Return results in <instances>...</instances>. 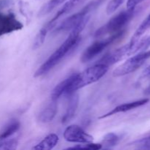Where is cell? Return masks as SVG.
Masks as SVG:
<instances>
[{"instance_id":"28","label":"cell","mask_w":150,"mask_h":150,"mask_svg":"<svg viewBox=\"0 0 150 150\" xmlns=\"http://www.w3.org/2000/svg\"><path fill=\"white\" fill-rule=\"evenodd\" d=\"M148 38H149V40L150 41V36H148Z\"/></svg>"},{"instance_id":"22","label":"cell","mask_w":150,"mask_h":150,"mask_svg":"<svg viewBox=\"0 0 150 150\" xmlns=\"http://www.w3.org/2000/svg\"><path fill=\"white\" fill-rule=\"evenodd\" d=\"M68 149H92L98 150L102 149V145L101 144H95L90 142V143H84L76 145L73 147H69Z\"/></svg>"},{"instance_id":"24","label":"cell","mask_w":150,"mask_h":150,"mask_svg":"<svg viewBox=\"0 0 150 150\" xmlns=\"http://www.w3.org/2000/svg\"><path fill=\"white\" fill-rule=\"evenodd\" d=\"M134 144L140 149H150V136L140 139Z\"/></svg>"},{"instance_id":"8","label":"cell","mask_w":150,"mask_h":150,"mask_svg":"<svg viewBox=\"0 0 150 150\" xmlns=\"http://www.w3.org/2000/svg\"><path fill=\"white\" fill-rule=\"evenodd\" d=\"M23 23L13 13H0V37L23 29Z\"/></svg>"},{"instance_id":"5","label":"cell","mask_w":150,"mask_h":150,"mask_svg":"<svg viewBox=\"0 0 150 150\" xmlns=\"http://www.w3.org/2000/svg\"><path fill=\"white\" fill-rule=\"evenodd\" d=\"M150 58V50L143 51L126 60L113 71L114 77H120L136 71Z\"/></svg>"},{"instance_id":"16","label":"cell","mask_w":150,"mask_h":150,"mask_svg":"<svg viewBox=\"0 0 150 150\" xmlns=\"http://www.w3.org/2000/svg\"><path fill=\"white\" fill-rule=\"evenodd\" d=\"M21 123L18 120H11L0 132V141L8 139L19 130Z\"/></svg>"},{"instance_id":"9","label":"cell","mask_w":150,"mask_h":150,"mask_svg":"<svg viewBox=\"0 0 150 150\" xmlns=\"http://www.w3.org/2000/svg\"><path fill=\"white\" fill-rule=\"evenodd\" d=\"M131 55V48L130 43L128 42L126 45L105 54L98 62V63L105 64L109 67L122 60L125 57Z\"/></svg>"},{"instance_id":"2","label":"cell","mask_w":150,"mask_h":150,"mask_svg":"<svg viewBox=\"0 0 150 150\" xmlns=\"http://www.w3.org/2000/svg\"><path fill=\"white\" fill-rule=\"evenodd\" d=\"M136 12V7L133 9H127L120 12L117 15L111 18L105 24L97 29L94 37L95 38H101L108 35H113L124 30L130 21L134 17Z\"/></svg>"},{"instance_id":"1","label":"cell","mask_w":150,"mask_h":150,"mask_svg":"<svg viewBox=\"0 0 150 150\" xmlns=\"http://www.w3.org/2000/svg\"><path fill=\"white\" fill-rule=\"evenodd\" d=\"M89 18L90 16L86 18L80 24L78 25L75 29L70 31V35L64 40V42L37 70L34 75L35 77H40V76L48 73L56 65H57L66 55H67L70 51H73L79 45L81 40V33L89 21Z\"/></svg>"},{"instance_id":"18","label":"cell","mask_w":150,"mask_h":150,"mask_svg":"<svg viewBox=\"0 0 150 150\" xmlns=\"http://www.w3.org/2000/svg\"><path fill=\"white\" fill-rule=\"evenodd\" d=\"M120 137L114 133H109L104 136L101 145L104 149H111L118 144L120 142Z\"/></svg>"},{"instance_id":"13","label":"cell","mask_w":150,"mask_h":150,"mask_svg":"<svg viewBox=\"0 0 150 150\" xmlns=\"http://www.w3.org/2000/svg\"><path fill=\"white\" fill-rule=\"evenodd\" d=\"M149 98H144V99L139 100L133 101V102L122 104V105H118V106L116 107V108H114V109H112L111 111L107 113V114L100 117L99 119H104L106 118V117H110V116L119 114V113H124L129 111H131V110L135 109V108H139V107L142 106V105H146V103H149Z\"/></svg>"},{"instance_id":"7","label":"cell","mask_w":150,"mask_h":150,"mask_svg":"<svg viewBox=\"0 0 150 150\" xmlns=\"http://www.w3.org/2000/svg\"><path fill=\"white\" fill-rule=\"evenodd\" d=\"M64 139L71 143L84 144L93 142V137L76 125H71L65 129Z\"/></svg>"},{"instance_id":"12","label":"cell","mask_w":150,"mask_h":150,"mask_svg":"<svg viewBox=\"0 0 150 150\" xmlns=\"http://www.w3.org/2000/svg\"><path fill=\"white\" fill-rule=\"evenodd\" d=\"M67 96L68 99H67V108H66L65 113L62 119V122L63 124H67L75 117L79 107V96L77 92H74L70 93L67 95Z\"/></svg>"},{"instance_id":"15","label":"cell","mask_w":150,"mask_h":150,"mask_svg":"<svg viewBox=\"0 0 150 150\" xmlns=\"http://www.w3.org/2000/svg\"><path fill=\"white\" fill-rule=\"evenodd\" d=\"M59 136L55 133H51L48 135L45 138H44L40 143H38L36 146H33V149H42V150H50L55 147L58 144Z\"/></svg>"},{"instance_id":"19","label":"cell","mask_w":150,"mask_h":150,"mask_svg":"<svg viewBox=\"0 0 150 150\" xmlns=\"http://www.w3.org/2000/svg\"><path fill=\"white\" fill-rule=\"evenodd\" d=\"M48 31H49V29H48L45 26H44L39 31L38 35H37L36 37H35V40H34V42H33L34 50H36L38 49V48H39L44 43V41H45L47 33H48Z\"/></svg>"},{"instance_id":"3","label":"cell","mask_w":150,"mask_h":150,"mask_svg":"<svg viewBox=\"0 0 150 150\" xmlns=\"http://www.w3.org/2000/svg\"><path fill=\"white\" fill-rule=\"evenodd\" d=\"M108 67H109L105 64L97 63L92 67L83 70L82 73H77L67 95L77 92L79 89L99 81L108 72Z\"/></svg>"},{"instance_id":"17","label":"cell","mask_w":150,"mask_h":150,"mask_svg":"<svg viewBox=\"0 0 150 150\" xmlns=\"http://www.w3.org/2000/svg\"><path fill=\"white\" fill-rule=\"evenodd\" d=\"M150 28V14L143 21L142 23L140 24V26H139L137 29H136V32L134 33V35L132 37L131 40H130V42H136L138 40L140 39L142 36H143L144 34Z\"/></svg>"},{"instance_id":"14","label":"cell","mask_w":150,"mask_h":150,"mask_svg":"<svg viewBox=\"0 0 150 150\" xmlns=\"http://www.w3.org/2000/svg\"><path fill=\"white\" fill-rule=\"evenodd\" d=\"M76 75H77V73H74V74L71 75V76H70L69 77H67V79L63 80L62 81L60 82L59 84H57V86L54 87V89H53L52 92H51V99L54 100L58 101V100L59 99V98L62 95H67L69 92V89H70V86H71L73 81L76 79Z\"/></svg>"},{"instance_id":"20","label":"cell","mask_w":150,"mask_h":150,"mask_svg":"<svg viewBox=\"0 0 150 150\" xmlns=\"http://www.w3.org/2000/svg\"><path fill=\"white\" fill-rule=\"evenodd\" d=\"M67 0H50L47 4H45L43 6L42 9L40 10L39 13V16H45V15L49 13L51 10H54L55 7H57V6H59V4H62V3L65 2Z\"/></svg>"},{"instance_id":"25","label":"cell","mask_w":150,"mask_h":150,"mask_svg":"<svg viewBox=\"0 0 150 150\" xmlns=\"http://www.w3.org/2000/svg\"><path fill=\"white\" fill-rule=\"evenodd\" d=\"M144 0H127V9L136 8L138 4L142 3Z\"/></svg>"},{"instance_id":"21","label":"cell","mask_w":150,"mask_h":150,"mask_svg":"<svg viewBox=\"0 0 150 150\" xmlns=\"http://www.w3.org/2000/svg\"><path fill=\"white\" fill-rule=\"evenodd\" d=\"M18 145V141L16 139H4L0 141V149L11 150L16 149Z\"/></svg>"},{"instance_id":"11","label":"cell","mask_w":150,"mask_h":150,"mask_svg":"<svg viewBox=\"0 0 150 150\" xmlns=\"http://www.w3.org/2000/svg\"><path fill=\"white\" fill-rule=\"evenodd\" d=\"M57 112V101L54 100L51 98L41 108L38 115V119L40 122L48 123L54 120Z\"/></svg>"},{"instance_id":"27","label":"cell","mask_w":150,"mask_h":150,"mask_svg":"<svg viewBox=\"0 0 150 150\" xmlns=\"http://www.w3.org/2000/svg\"><path fill=\"white\" fill-rule=\"evenodd\" d=\"M144 95H150V84L147 86V88H146V89L144 90Z\"/></svg>"},{"instance_id":"23","label":"cell","mask_w":150,"mask_h":150,"mask_svg":"<svg viewBox=\"0 0 150 150\" xmlns=\"http://www.w3.org/2000/svg\"><path fill=\"white\" fill-rule=\"evenodd\" d=\"M125 0H111L106 7V13L108 15L114 13L122 4L124 3Z\"/></svg>"},{"instance_id":"10","label":"cell","mask_w":150,"mask_h":150,"mask_svg":"<svg viewBox=\"0 0 150 150\" xmlns=\"http://www.w3.org/2000/svg\"><path fill=\"white\" fill-rule=\"evenodd\" d=\"M87 0H67L65 2V4L61 7V9L59 10V11L56 13L54 18L51 21H49L45 26H47V28L50 30L51 28H53L55 26L56 23H57V21L60 18L68 14V13H71L75 9L79 7V6L81 5L82 4H83Z\"/></svg>"},{"instance_id":"4","label":"cell","mask_w":150,"mask_h":150,"mask_svg":"<svg viewBox=\"0 0 150 150\" xmlns=\"http://www.w3.org/2000/svg\"><path fill=\"white\" fill-rule=\"evenodd\" d=\"M126 30L124 29L121 32L111 35L109 37L105 38V39L99 40L91 44L82 54L81 57V62L82 63H86L91 61L92 59H94L95 57L99 55L100 53H102L107 47L122 38Z\"/></svg>"},{"instance_id":"26","label":"cell","mask_w":150,"mask_h":150,"mask_svg":"<svg viewBox=\"0 0 150 150\" xmlns=\"http://www.w3.org/2000/svg\"><path fill=\"white\" fill-rule=\"evenodd\" d=\"M143 76L144 77H148V76H150V65L145 69V70L143 73Z\"/></svg>"},{"instance_id":"6","label":"cell","mask_w":150,"mask_h":150,"mask_svg":"<svg viewBox=\"0 0 150 150\" xmlns=\"http://www.w3.org/2000/svg\"><path fill=\"white\" fill-rule=\"evenodd\" d=\"M92 12V11L90 10L89 7L87 5H86L79 13H75V14L72 15V16H69L68 18L64 19L57 27H56L54 32L59 33V32L72 31L78 25L80 24L86 18L89 17L90 16L89 14Z\"/></svg>"}]
</instances>
